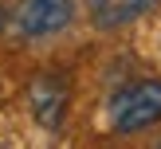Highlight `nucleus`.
Listing matches in <instances>:
<instances>
[{"label": "nucleus", "instance_id": "1", "mask_svg": "<svg viewBox=\"0 0 161 149\" xmlns=\"http://www.w3.org/2000/svg\"><path fill=\"white\" fill-rule=\"evenodd\" d=\"M106 122L114 133H142L161 122V78L122 82L106 98Z\"/></svg>", "mask_w": 161, "mask_h": 149}, {"label": "nucleus", "instance_id": "2", "mask_svg": "<svg viewBox=\"0 0 161 149\" xmlns=\"http://www.w3.org/2000/svg\"><path fill=\"white\" fill-rule=\"evenodd\" d=\"M75 20V0H20L8 16V28L20 39H47L59 35Z\"/></svg>", "mask_w": 161, "mask_h": 149}, {"label": "nucleus", "instance_id": "3", "mask_svg": "<svg viewBox=\"0 0 161 149\" xmlns=\"http://www.w3.org/2000/svg\"><path fill=\"white\" fill-rule=\"evenodd\" d=\"M28 106H31L36 125L59 130V125L67 122V106H71V82H67V75H59V71L36 75L31 86H28Z\"/></svg>", "mask_w": 161, "mask_h": 149}, {"label": "nucleus", "instance_id": "4", "mask_svg": "<svg viewBox=\"0 0 161 149\" xmlns=\"http://www.w3.org/2000/svg\"><path fill=\"white\" fill-rule=\"evenodd\" d=\"M161 0H86V16L98 31H118L126 24H138Z\"/></svg>", "mask_w": 161, "mask_h": 149}]
</instances>
